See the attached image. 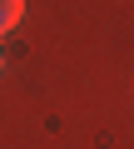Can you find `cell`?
Listing matches in <instances>:
<instances>
[{
	"label": "cell",
	"instance_id": "obj_1",
	"mask_svg": "<svg viewBox=\"0 0 134 149\" xmlns=\"http://www.w3.org/2000/svg\"><path fill=\"white\" fill-rule=\"evenodd\" d=\"M20 20H25V0H0V35L15 30Z\"/></svg>",
	"mask_w": 134,
	"mask_h": 149
},
{
	"label": "cell",
	"instance_id": "obj_2",
	"mask_svg": "<svg viewBox=\"0 0 134 149\" xmlns=\"http://www.w3.org/2000/svg\"><path fill=\"white\" fill-rule=\"evenodd\" d=\"M0 70H5V60H0Z\"/></svg>",
	"mask_w": 134,
	"mask_h": 149
}]
</instances>
